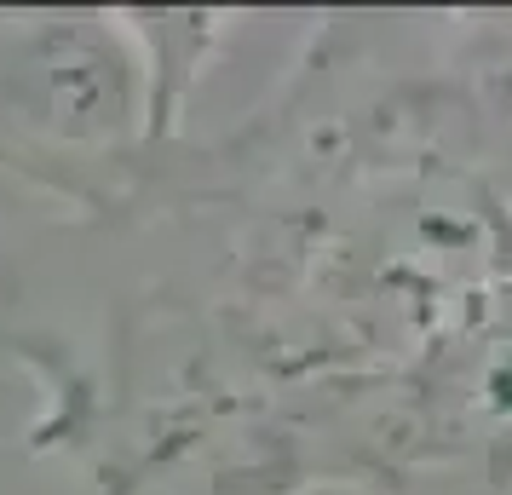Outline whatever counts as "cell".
I'll list each match as a JSON object with an SVG mask.
<instances>
[{
    "label": "cell",
    "instance_id": "6da1fadb",
    "mask_svg": "<svg viewBox=\"0 0 512 495\" xmlns=\"http://www.w3.org/2000/svg\"><path fill=\"white\" fill-rule=\"evenodd\" d=\"M507 294L512 12H317L231 127L0 242V363L93 495H305Z\"/></svg>",
    "mask_w": 512,
    "mask_h": 495
},
{
    "label": "cell",
    "instance_id": "7a4b0ae2",
    "mask_svg": "<svg viewBox=\"0 0 512 495\" xmlns=\"http://www.w3.org/2000/svg\"><path fill=\"white\" fill-rule=\"evenodd\" d=\"M190 127L162 110L139 12H0V173L98 213Z\"/></svg>",
    "mask_w": 512,
    "mask_h": 495
},
{
    "label": "cell",
    "instance_id": "3957f363",
    "mask_svg": "<svg viewBox=\"0 0 512 495\" xmlns=\"http://www.w3.org/2000/svg\"><path fill=\"white\" fill-rule=\"evenodd\" d=\"M305 495H346V490H305Z\"/></svg>",
    "mask_w": 512,
    "mask_h": 495
}]
</instances>
